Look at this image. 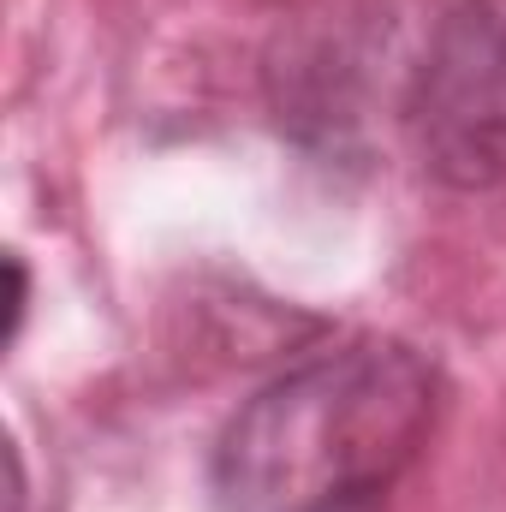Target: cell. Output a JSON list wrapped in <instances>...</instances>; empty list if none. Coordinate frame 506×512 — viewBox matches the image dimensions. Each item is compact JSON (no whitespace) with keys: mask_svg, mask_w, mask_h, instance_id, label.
<instances>
[{"mask_svg":"<svg viewBox=\"0 0 506 512\" xmlns=\"http://www.w3.org/2000/svg\"><path fill=\"white\" fill-rule=\"evenodd\" d=\"M6 280H12V292H6V340H18L24 310H30V268H24V256H6Z\"/></svg>","mask_w":506,"mask_h":512,"instance_id":"3957f363","label":"cell"},{"mask_svg":"<svg viewBox=\"0 0 506 512\" xmlns=\"http://www.w3.org/2000/svg\"><path fill=\"white\" fill-rule=\"evenodd\" d=\"M405 131L429 179L506 191V0H453L417 60Z\"/></svg>","mask_w":506,"mask_h":512,"instance_id":"7a4b0ae2","label":"cell"},{"mask_svg":"<svg viewBox=\"0 0 506 512\" xmlns=\"http://www.w3.org/2000/svg\"><path fill=\"white\" fill-rule=\"evenodd\" d=\"M447 411V376L393 334H346L221 423L209 495L221 512H381Z\"/></svg>","mask_w":506,"mask_h":512,"instance_id":"6da1fadb","label":"cell"}]
</instances>
